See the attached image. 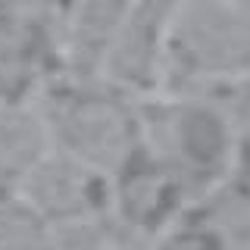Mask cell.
<instances>
[{
  "label": "cell",
  "mask_w": 250,
  "mask_h": 250,
  "mask_svg": "<svg viewBox=\"0 0 250 250\" xmlns=\"http://www.w3.org/2000/svg\"><path fill=\"white\" fill-rule=\"evenodd\" d=\"M44 122L60 150L113 175L144 144V113L106 78L69 75L50 91Z\"/></svg>",
  "instance_id": "cell-1"
},
{
  "label": "cell",
  "mask_w": 250,
  "mask_h": 250,
  "mask_svg": "<svg viewBox=\"0 0 250 250\" xmlns=\"http://www.w3.org/2000/svg\"><path fill=\"white\" fill-rule=\"evenodd\" d=\"M250 72V10L234 0H182L169 28L166 75L185 84Z\"/></svg>",
  "instance_id": "cell-2"
},
{
  "label": "cell",
  "mask_w": 250,
  "mask_h": 250,
  "mask_svg": "<svg viewBox=\"0 0 250 250\" xmlns=\"http://www.w3.org/2000/svg\"><path fill=\"white\" fill-rule=\"evenodd\" d=\"M144 113V141L169 163L191 191L213 188L231 163L234 131L229 116L209 100L175 97Z\"/></svg>",
  "instance_id": "cell-3"
},
{
  "label": "cell",
  "mask_w": 250,
  "mask_h": 250,
  "mask_svg": "<svg viewBox=\"0 0 250 250\" xmlns=\"http://www.w3.org/2000/svg\"><path fill=\"white\" fill-rule=\"evenodd\" d=\"M109 188L113 219L135 234H163L191 197L185 178L147 141L109 175Z\"/></svg>",
  "instance_id": "cell-4"
},
{
  "label": "cell",
  "mask_w": 250,
  "mask_h": 250,
  "mask_svg": "<svg viewBox=\"0 0 250 250\" xmlns=\"http://www.w3.org/2000/svg\"><path fill=\"white\" fill-rule=\"evenodd\" d=\"M19 197L44 219L50 229L88 222L113 213L109 175L66 150H50L22 185Z\"/></svg>",
  "instance_id": "cell-5"
},
{
  "label": "cell",
  "mask_w": 250,
  "mask_h": 250,
  "mask_svg": "<svg viewBox=\"0 0 250 250\" xmlns=\"http://www.w3.org/2000/svg\"><path fill=\"white\" fill-rule=\"evenodd\" d=\"M178 3L182 0H135L106 53L100 78L128 94L156 88L166 78L169 28Z\"/></svg>",
  "instance_id": "cell-6"
},
{
  "label": "cell",
  "mask_w": 250,
  "mask_h": 250,
  "mask_svg": "<svg viewBox=\"0 0 250 250\" xmlns=\"http://www.w3.org/2000/svg\"><path fill=\"white\" fill-rule=\"evenodd\" d=\"M50 153V128L44 116L19 100L0 104V200L19 197L22 185Z\"/></svg>",
  "instance_id": "cell-7"
},
{
  "label": "cell",
  "mask_w": 250,
  "mask_h": 250,
  "mask_svg": "<svg viewBox=\"0 0 250 250\" xmlns=\"http://www.w3.org/2000/svg\"><path fill=\"white\" fill-rule=\"evenodd\" d=\"M0 250H53L50 225L22 197L0 200Z\"/></svg>",
  "instance_id": "cell-8"
}]
</instances>
